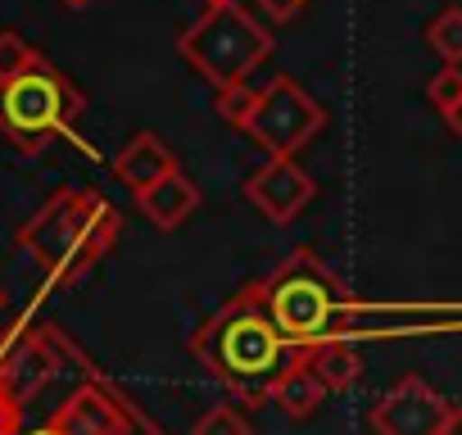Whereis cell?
Returning a JSON list of instances; mask_svg holds the SVG:
<instances>
[{
	"mask_svg": "<svg viewBox=\"0 0 462 435\" xmlns=\"http://www.w3.org/2000/svg\"><path fill=\"white\" fill-rule=\"evenodd\" d=\"M190 354L231 399L259 408V403H273V390L313 349L295 345L277 327L263 300V282H250L190 336Z\"/></svg>",
	"mask_w": 462,
	"mask_h": 435,
	"instance_id": "1",
	"label": "cell"
},
{
	"mask_svg": "<svg viewBox=\"0 0 462 435\" xmlns=\"http://www.w3.org/2000/svg\"><path fill=\"white\" fill-rule=\"evenodd\" d=\"M118 232H123V218L105 195L69 186L55 190L19 227V250L32 255V264L55 286H78L100 259H109Z\"/></svg>",
	"mask_w": 462,
	"mask_h": 435,
	"instance_id": "2",
	"label": "cell"
},
{
	"mask_svg": "<svg viewBox=\"0 0 462 435\" xmlns=\"http://www.w3.org/2000/svg\"><path fill=\"white\" fill-rule=\"evenodd\" d=\"M177 51L213 91H226L250 82V73L268 60L273 37L245 0H208V10L177 37Z\"/></svg>",
	"mask_w": 462,
	"mask_h": 435,
	"instance_id": "3",
	"label": "cell"
},
{
	"mask_svg": "<svg viewBox=\"0 0 462 435\" xmlns=\"http://www.w3.org/2000/svg\"><path fill=\"white\" fill-rule=\"evenodd\" d=\"M263 300H268L277 327L304 349L349 336L345 331L349 291L336 282V273L313 250H295L273 277H263Z\"/></svg>",
	"mask_w": 462,
	"mask_h": 435,
	"instance_id": "4",
	"label": "cell"
},
{
	"mask_svg": "<svg viewBox=\"0 0 462 435\" xmlns=\"http://www.w3.org/2000/svg\"><path fill=\"white\" fill-rule=\"evenodd\" d=\"M87 109V96L51 64H37L10 82H0V132L23 154H42L55 136L73 127Z\"/></svg>",
	"mask_w": 462,
	"mask_h": 435,
	"instance_id": "5",
	"label": "cell"
},
{
	"mask_svg": "<svg viewBox=\"0 0 462 435\" xmlns=\"http://www.w3.org/2000/svg\"><path fill=\"white\" fill-rule=\"evenodd\" d=\"M327 127V109L295 82V78H273L268 87H259V100L250 109V118L241 123V132L268 150V154H300L318 132Z\"/></svg>",
	"mask_w": 462,
	"mask_h": 435,
	"instance_id": "6",
	"label": "cell"
},
{
	"mask_svg": "<svg viewBox=\"0 0 462 435\" xmlns=\"http://www.w3.org/2000/svg\"><path fill=\"white\" fill-rule=\"evenodd\" d=\"M51 426L60 435H159V426L136 412V403H127L118 390H109L105 381H87L69 394V403L55 408Z\"/></svg>",
	"mask_w": 462,
	"mask_h": 435,
	"instance_id": "7",
	"label": "cell"
},
{
	"mask_svg": "<svg viewBox=\"0 0 462 435\" xmlns=\"http://www.w3.org/2000/svg\"><path fill=\"white\" fill-rule=\"evenodd\" d=\"M448 399H439L421 376H403L394 390H385L372 403V430L376 435H444L448 426Z\"/></svg>",
	"mask_w": 462,
	"mask_h": 435,
	"instance_id": "8",
	"label": "cell"
},
{
	"mask_svg": "<svg viewBox=\"0 0 462 435\" xmlns=\"http://www.w3.org/2000/svg\"><path fill=\"white\" fill-rule=\"evenodd\" d=\"M313 195H318L313 177L291 154H268V163L259 172H250V181H245V199L277 227L295 223V218L313 204Z\"/></svg>",
	"mask_w": 462,
	"mask_h": 435,
	"instance_id": "9",
	"label": "cell"
},
{
	"mask_svg": "<svg viewBox=\"0 0 462 435\" xmlns=\"http://www.w3.org/2000/svg\"><path fill=\"white\" fill-rule=\"evenodd\" d=\"M136 208H141V218H145L150 227H159V232H177L186 218L199 208V186H195L181 168H172V172L159 177L154 186L136 190Z\"/></svg>",
	"mask_w": 462,
	"mask_h": 435,
	"instance_id": "10",
	"label": "cell"
},
{
	"mask_svg": "<svg viewBox=\"0 0 462 435\" xmlns=\"http://www.w3.org/2000/svg\"><path fill=\"white\" fill-rule=\"evenodd\" d=\"M172 168H181L177 163V150H168V141L159 136V132H136L118 154H114V177L136 195V190H145V186H154L159 177H168Z\"/></svg>",
	"mask_w": 462,
	"mask_h": 435,
	"instance_id": "11",
	"label": "cell"
},
{
	"mask_svg": "<svg viewBox=\"0 0 462 435\" xmlns=\"http://www.w3.org/2000/svg\"><path fill=\"white\" fill-rule=\"evenodd\" d=\"M327 394H331V390L322 385V376H318L313 363L304 358V363H295V367L286 372V381L273 390V408H277L282 417H291V421H304V417H313V412L322 408Z\"/></svg>",
	"mask_w": 462,
	"mask_h": 435,
	"instance_id": "12",
	"label": "cell"
},
{
	"mask_svg": "<svg viewBox=\"0 0 462 435\" xmlns=\"http://www.w3.org/2000/svg\"><path fill=\"white\" fill-rule=\"evenodd\" d=\"M309 363H313V372L322 376V385H327L331 394L354 390V385H358V376H363V354L354 349V340H349V336H336V340L313 345Z\"/></svg>",
	"mask_w": 462,
	"mask_h": 435,
	"instance_id": "13",
	"label": "cell"
},
{
	"mask_svg": "<svg viewBox=\"0 0 462 435\" xmlns=\"http://www.w3.org/2000/svg\"><path fill=\"white\" fill-rule=\"evenodd\" d=\"M426 42H430V51H435L444 64H462V10H457V5L439 10V14L426 23Z\"/></svg>",
	"mask_w": 462,
	"mask_h": 435,
	"instance_id": "14",
	"label": "cell"
},
{
	"mask_svg": "<svg viewBox=\"0 0 462 435\" xmlns=\"http://www.w3.org/2000/svg\"><path fill=\"white\" fill-rule=\"evenodd\" d=\"M37 64H46V60H42V51H37L28 37L0 32V82H10V78H19V73H28V69H37Z\"/></svg>",
	"mask_w": 462,
	"mask_h": 435,
	"instance_id": "15",
	"label": "cell"
},
{
	"mask_svg": "<svg viewBox=\"0 0 462 435\" xmlns=\"http://www.w3.org/2000/svg\"><path fill=\"white\" fill-rule=\"evenodd\" d=\"M190 435H254V426H250V417H245L236 403H217V408H208V412L195 421Z\"/></svg>",
	"mask_w": 462,
	"mask_h": 435,
	"instance_id": "16",
	"label": "cell"
},
{
	"mask_svg": "<svg viewBox=\"0 0 462 435\" xmlns=\"http://www.w3.org/2000/svg\"><path fill=\"white\" fill-rule=\"evenodd\" d=\"M426 100H430L439 114H448V109L462 100V64H444L439 73H430V82H426Z\"/></svg>",
	"mask_w": 462,
	"mask_h": 435,
	"instance_id": "17",
	"label": "cell"
},
{
	"mask_svg": "<svg viewBox=\"0 0 462 435\" xmlns=\"http://www.w3.org/2000/svg\"><path fill=\"white\" fill-rule=\"evenodd\" d=\"M254 100H259V87H250V82H241V87H226V91H217V114H222L231 127H241V123L250 118Z\"/></svg>",
	"mask_w": 462,
	"mask_h": 435,
	"instance_id": "18",
	"label": "cell"
},
{
	"mask_svg": "<svg viewBox=\"0 0 462 435\" xmlns=\"http://www.w3.org/2000/svg\"><path fill=\"white\" fill-rule=\"evenodd\" d=\"M304 5H309V0H250V10H259V14H263V19H273V23L295 19Z\"/></svg>",
	"mask_w": 462,
	"mask_h": 435,
	"instance_id": "19",
	"label": "cell"
},
{
	"mask_svg": "<svg viewBox=\"0 0 462 435\" xmlns=\"http://www.w3.org/2000/svg\"><path fill=\"white\" fill-rule=\"evenodd\" d=\"M444 435H462V399L448 408V426H444Z\"/></svg>",
	"mask_w": 462,
	"mask_h": 435,
	"instance_id": "20",
	"label": "cell"
},
{
	"mask_svg": "<svg viewBox=\"0 0 462 435\" xmlns=\"http://www.w3.org/2000/svg\"><path fill=\"white\" fill-rule=\"evenodd\" d=\"M444 123H448V127H453V136L462 141V100H457V105H453V109L444 114Z\"/></svg>",
	"mask_w": 462,
	"mask_h": 435,
	"instance_id": "21",
	"label": "cell"
},
{
	"mask_svg": "<svg viewBox=\"0 0 462 435\" xmlns=\"http://www.w3.org/2000/svg\"><path fill=\"white\" fill-rule=\"evenodd\" d=\"M60 5H69V10H82V5H91V0H60Z\"/></svg>",
	"mask_w": 462,
	"mask_h": 435,
	"instance_id": "22",
	"label": "cell"
},
{
	"mask_svg": "<svg viewBox=\"0 0 462 435\" xmlns=\"http://www.w3.org/2000/svg\"><path fill=\"white\" fill-rule=\"evenodd\" d=\"M32 435H60V430H55V426L46 421V426H42V430H32Z\"/></svg>",
	"mask_w": 462,
	"mask_h": 435,
	"instance_id": "23",
	"label": "cell"
},
{
	"mask_svg": "<svg viewBox=\"0 0 462 435\" xmlns=\"http://www.w3.org/2000/svg\"><path fill=\"white\" fill-rule=\"evenodd\" d=\"M0 309H5V291H0Z\"/></svg>",
	"mask_w": 462,
	"mask_h": 435,
	"instance_id": "24",
	"label": "cell"
}]
</instances>
